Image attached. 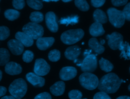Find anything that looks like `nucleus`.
<instances>
[{
	"mask_svg": "<svg viewBox=\"0 0 130 99\" xmlns=\"http://www.w3.org/2000/svg\"><path fill=\"white\" fill-rule=\"evenodd\" d=\"M121 79L115 73H108L102 77L99 82L98 89L107 93H113L119 89Z\"/></svg>",
	"mask_w": 130,
	"mask_h": 99,
	"instance_id": "obj_1",
	"label": "nucleus"
},
{
	"mask_svg": "<svg viewBox=\"0 0 130 99\" xmlns=\"http://www.w3.org/2000/svg\"><path fill=\"white\" fill-rule=\"evenodd\" d=\"M27 86L26 82L22 78L14 80L10 85L9 91L16 99H20L26 94Z\"/></svg>",
	"mask_w": 130,
	"mask_h": 99,
	"instance_id": "obj_2",
	"label": "nucleus"
},
{
	"mask_svg": "<svg viewBox=\"0 0 130 99\" xmlns=\"http://www.w3.org/2000/svg\"><path fill=\"white\" fill-rule=\"evenodd\" d=\"M84 35V31L82 29H70L63 32L60 36V39L64 44L72 45L81 40Z\"/></svg>",
	"mask_w": 130,
	"mask_h": 99,
	"instance_id": "obj_3",
	"label": "nucleus"
},
{
	"mask_svg": "<svg viewBox=\"0 0 130 99\" xmlns=\"http://www.w3.org/2000/svg\"><path fill=\"white\" fill-rule=\"evenodd\" d=\"M80 84L85 89L93 90L95 89L99 84V80L95 75L88 72L82 73L79 78Z\"/></svg>",
	"mask_w": 130,
	"mask_h": 99,
	"instance_id": "obj_4",
	"label": "nucleus"
},
{
	"mask_svg": "<svg viewBox=\"0 0 130 99\" xmlns=\"http://www.w3.org/2000/svg\"><path fill=\"white\" fill-rule=\"evenodd\" d=\"M109 20L115 27L120 28L125 22V16L122 11L118 10L114 8H110L107 10Z\"/></svg>",
	"mask_w": 130,
	"mask_h": 99,
	"instance_id": "obj_5",
	"label": "nucleus"
},
{
	"mask_svg": "<svg viewBox=\"0 0 130 99\" xmlns=\"http://www.w3.org/2000/svg\"><path fill=\"white\" fill-rule=\"evenodd\" d=\"M22 30L33 40H37L44 34L43 27L38 23L32 22L24 25L22 27Z\"/></svg>",
	"mask_w": 130,
	"mask_h": 99,
	"instance_id": "obj_6",
	"label": "nucleus"
},
{
	"mask_svg": "<svg viewBox=\"0 0 130 99\" xmlns=\"http://www.w3.org/2000/svg\"><path fill=\"white\" fill-rule=\"evenodd\" d=\"M80 66L81 70L84 72H93L97 67V58L96 55L90 54L86 56L81 62Z\"/></svg>",
	"mask_w": 130,
	"mask_h": 99,
	"instance_id": "obj_7",
	"label": "nucleus"
},
{
	"mask_svg": "<svg viewBox=\"0 0 130 99\" xmlns=\"http://www.w3.org/2000/svg\"><path fill=\"white\" fill-rule=\"evenodd\" d=\"M50 69V65L45 60L42 58L36 60L34 68L35 74L40 76H43L49 73Z\"/></svg>",
	"mask_w": 130,
	"mask_h": 99,
	"instance_id": "obj_8",
	"label": "nucleus"
},
{
	"mask_svg": "<svg viewBox=\"0 0 130 99\" xmlns=\"http://www.w3.org/2000/svg\"><path fill=\"white\" fill-rule=\"evenodd\" d=\"M106 38L108 40L109 46L113 50L119 49L120 45L123 42V39L122 36L117 32H114L111 35H107Z\"/></svg>",
	"mask_w": 130,
	"mask_h": 99,
	"instance_id": "obj_9",
	"label": "nucleus"
},
{
	"mask_svg": "<svg viewBox=\"0 0 130 99\" xmlns=\"http://www.w3.org/2000/svg\"><path fill=\"white\" fill-rule=\"evenodd\" d=\"M45 22L48 28L53 32L58 30V26L56 22V17L53 12H48L45 15Z\"/></svg>",
	"mask_w": 130,
	"mask_h": 99,
	"instance_id": "obj_10",
	"label": "nucleus"
},
{
	"mask_svg": "<svg viewBox=\"0 0 130 99\" xmlns=\"http://www.w3.org/2000/svg\"><path fill=\"white\" fill-rule=\"evenodd\" d=\"M77 71L73 67H65L62 68L59 72L60 78L63 81H68L73 79L77 75Z\"/></svg>",
	"mask_w": 130,
	"mask_h": 99,
	"instance_id": "obj_11",
	"label": "nucleus"
},
{
	"mask_svg": "<svg viewBox=\"0 0 130 99\" xmlns=\"http://www.w3.org/2000/svg\"><path fill=\"white\" fill-rule=\"evenodd\" d=\"M8 47L11 52L16 55L22 54L24 50V46L17 40L12 39L8 41Z\"/></svg>",
	"mask_w": 130,
	"mask_h": 99,
	"instance_id": "obj_12",
	"label": "nucleus"
},
{
	"mask_svg": "<svg viewBox=\"0 0 130 99\" xmlns=\"http://www.w3.org/2000/svg\"><path fill=\"white\" fill-rule=\"evenodd\" d=\"M27 80L36 87H42L45 84V79L35 73L29 72L26 75Z\"/></svg>",
	"mask_w": 130,
	"mask_h": 99,
	"instance_id": "obj_13",
	"label": "nucleus"
},
{
	"mask_svg": "<svg viewBox=\"0 0 130 99\" xmlns=\"http://www.w3.org/2000/svg\"><path fill=\"white\" fill-rule=\"evenodd\" d=\"M54 42V39L53 37H41L37 40L36 45L40 50H45L50 48Z\"/></svg>",
	"mask_w": 130,
	"mask_h": 99,
	"instance_id": "obj_14",
	"label": "nucleus"
},
{
	"mask_svg": "<svg viewBox=\"0 0 130 99\" xmlns=\"http://www.w3.org/2000/svg\"><path fill=\"white\" fill-rule=\"evenodd\" d=\"M5 72L11 75H18L20 74L22 72L21 66L14 61L8 62L5 67Z\"/></svg>",
	"mask_w": 130,
	"mask_h": 99,
	"instance_id": "obj_15",
	"label": "nucleus"
},
{
	"mask_svg": "<svg viewBox=\"0 0 130 99\" xmlns=\"http://www.w3.org/2000/svg\"><path fill=\"white\" fill-rule=\"evenodd\" d=\"M81 53L80 48L77 46H70L67 48L64 52L65 57L71 60H75Z\"/></svg>",
	"mask_w": 130,
	"mask_h": 99,
	"instance_id": "obj_16",
	"label": "nucleus"
},
{
	"mask_svg": "<svg viewBox=\"0 0 130 99\" xmlns=\"http://www.w3.org/2000/svg\"><path fill=\"white\" fill-rule=\"evenodd\" d=\"M15 37L16 39L18 40L24 46L30 47L34 43V40L24 32L18 31Z\"/></svg>",
	"mask_w": 130,
	"mask_h": 99,
	"instance_id": "obj_17",
	"label": "nucleus"
},
{
	"mask_svg": "<svg viewBox=\"0 0 130 99\" xmlns=\"http://www.w3.org/2000/svg\"><path fill=\"white\" fill-rule=\"evenodd\" d=\"M65 90V84L63 81H59L55 82L50 88V90L52 94L55 96L62 95Z\"/></svg>",
	"mask_w": 130,
	"mask_h": 99,
	"instance_id": "obj_18",
	"label": "nucleus"
},
{
	"mask_svg": "<svg viewBox=\"0 0 130 99\" xmlns=\"http://www.w3.org/2000/svg\"><path fill=\"white\" fill-rule=\"evenodd\" d=\"M89 33L93 37H98L102 36L105 33V30L102 24L99 22H94L89 27Z\"/></svg>",
	"mask_w": 130,
	"mask_h": 99,
	"instance_id": "obj_19",
	"label": "nucleus"
},
{
	"mask_svg": "<svg viewBox=\"0 0 130 99\" xmlns=\"http://www.w3.org/2000/svg\"><path fill=\"white\" fill-rule=\"evenodd\" d=\"M89 48L96 54H102L105 51L104 47L95 38H92L88 41Z\"/></svg>",
	"mask_w": 130,
	"mask_h": 99,
	"instance_id": "obj_20",
	"label": "nucleus"
},
{
	"mask_svg": "<svg viewBox=\"0 0 130 99\" xmlns=\"http://www.w3.org/2000/svg\"><path fill=\"white\" fill-rule=\"evenodd\" d=\"M121 53L120 56L125 59H130V45L126 42H122L120 45L119 49Z\"/></svg>",
	"mask_w": 130,
	"mask_h": 99,
	"instance_id": "obj_21",
	"label": "nucleus"
},
{
	"mask_svg": "<svg viewBox=\"0 0 130 99\" xmlns=\"http://www.w3.org/2000/svg\"><path fill=\"white\" fill-rule=\"evenodd\" d=\"M93 19L96 22H99L101 24L105 23L107 21V17L105 13L102 10L97 9L93 14Z\"/></svg>",
	"mask_w": 130,
	"mask_h": 99,
	"instance_id": "obj_22",
	"label": "nucleus"
},
{
	"mask_svg": "<svg viewBox=\"0 0 130 99\" xmlns=\"http://www.w3.org/2000/svg\"><path fill=\"white\" fill-rule=\"evenodd\" d=\"M99 64L102 70L107 73L111 72L113 69V65L112 63L104 58H101L99 60Z\"/></svg>",
	"mask_w": 130,
	"mask_h": 99,
	"instance_id": "obj_23",
	"label": "nucleus"
},
{
	"mask_svg": "<svg viewBox=\"0 0 130 99\" xmlns=\"http://www.w3.org/2000/svg\"><path fill=\"white\" fill-rule=\"evenodd\" d=\"M10 54L6 48H0V65H6L9 61Z\"/></svg>",
	"mask_w": 130,
	"mask_h": 99,
	"instance_id": "obj_24",
	"label": "nucleus"
},
{
	"mask_svg": "<svg viewBox=\"0 0 130 99\" xmlns=\"http://www.w3.org/2000/svg\"><path fill=\"white\" fill-rule=\"evenodd\" d=\"M4 15L7 19L11 21H13L19 17L20 13L16 10L8 9L5 11Z\"/></svg>",
	"mask_w": 130,
	"mask_h": 99,
	"instance_id": "obj_25",
	"label": "nucleus"
},
{
	"mask_svg": "<svg viewBox=\"0 0 130 99\" xmlns=\"http://www.w3.org/2000/svg\"><path fill=\"white\" fill-rule=\"evenodd\" d=\"M78 20L79 17L77 15H75L62 18L60 20L59 23L61 24H65L66 25H68L69 24L74 25L78 22Z\"/></svg>",
	"mask_w": 130,
	"mask_h": 99,
	"instance_id": "obj_26",
	"label": "nucleus"
},
{
	"mask_svg": "<svg viewBox=\"0 0 130 99\" xmlns=\"http://www.w3.org/2000/svg\"><path fill=\"white\" fill-rule=\"evenodd\" d=\"M29 19L32 22L39 23L41 22L43 20L44 16L41 12L35 11L30 14Z\"/></svg>",
	"mask_w": 130,
	"mask_h": 99,
	"instance_id": "obj_27",
	"label": "nucleus"
},
{
	"mask_svg": "<svg viewBox=\"0 0 130 99\" xmlns=\"http://www.w3.org/2000/svg\"><path fill=\"white\" fill-rule=\"evenodd\" d=\"M76 6L82 11H87L89 9V6L86 0H75Z\"/></svg>",
	"mask_w": 130,
	"mask_h": 99,
	"instance_id": "obj_28",
	"label": "nucleus"
},
{
	"mask_svg": "<svg viewBox=\"0 0 130 99\" xmlns=\"http://www.w3.org/2000/svg\"><path fill=\"white\" fill-rule=\"evenodd\" d=\"M26 2L29 7L35 10H40L43 7V4L40 0H26Z\"/></svg>",
	"mask_w": 130,
	"mask_h": 99,
	"instance_id": "obj_29",
	"label": "nucleus"
},
{
	"mask_svg": "<svg viewBox=\"0 0 130 99\" xmlns=\"http://www.w3.org/2000/svg\"><path fill=\"white\" fill-rule=\"evenodd\" d=\"M60 57V52L57 49H53L51 50L48 54L49 59L53 62L58 61Z\"/></svg>",
	"mask_w": 130,
	"mask_h": 99,
	"instance_id": "obj_30",
	"label": "nucleus"
},
{
	"mask_svg": "<svg viewBox=\"0 0 130 99\" xmlns=\"http://www.w3.org/2000/svg\"><path fill=\"white\" fill-rule=\"evenodd\" d=\"M10 35V30L6 26H0V40L3 41L7 39Z\"/></svg>",
	"mask_w": 130,
	"mask_h": 99,
	"instance_id": "obj_31",
	"label": "nucleus"
},
{
	"mask_svg": "<svg viewBox=\"0 0 130 99\" xmlns=\"http://www.w3.org/2000/svg\"><path fill=\"white\" fill-rule=\"evenodd\" d=\"M34 53L30 50H26L23 54L22 59L25 62H31L34 58Z\"/></svg>",
	"mask_w": 130,
	"mask_h": 99,
	"instance_id": "obj_32",
	"label": "nucleus"
},
{
	"mask_svg": "<svg viewBox=\"0 0 130 99\" xmlns=\"http://www.w3.org/2000/svg\"><path fill=\"white\" fill-rule=\"evenodd\" d=\"M68 96L70 99H81L82 97V94L78 90H72L69 92Z\"/></svg>",
	"mask_w": 130,
	"mask_h": 99,
	"instance_id": "obj_33",
	"label": "nucleus"
},
{
	"mask_svg": "<svg viewBox=\"0 0 130 99\" xmlns=\"http://www.w3.org/2000/svg\"><path fill=\"white\" fill-rule=\"evenodd\" d=\"M13 6L17 10H21L23 9L25 6L24 0H13Z\"/></svg>",
	"mask_w": 130,
	"mask_h": 99,
	"instance_id": "obj_34",
	"label": "nucleus"
},
{
	"mask_svg": "<svg viewBox=\"0 0 130 99\" xmlns=\"http://www.w3.org/2000/svg\"><path fill=\"white\" fill-rule=\"evenodd\" d=\"M93 99H111V98L107 93L100 91L94 94Z\"/></svg>",
	"mask_w": 130,
	"mask_h": 99,
	"instance_id": "obj_35",
	"label": "nucleus"
},
{
	"mask_svg": "<svg viewBox=\"0 0 130 99\" xmlns=\"http://www.w3.org/2000/svg\"><path fill=\"white\" fill-rule=\"evenodd\" d=\"M122 12L124 14L125 19L130 21V3L126 5Z\"/></svg>",
	"mask_w": 130,
	"mask_h": 99,
	"instance_id": "obj_36",
	"label": "nucleus"
},
{
	"mask_svg": "<svg viewBox=\"0 0 130 99\" xmlns=\"http://www.w3.org/2000/svg\"><path fill=\"white\" fill-rule=\"evenodd\" d=\"M34 99H51V96L48 92H44L37 95Z\"/></svg>",
	"mask_w": 130,
	"mask_h": 99,
	"instance_id": "obj_37",
	"label": "nucleus"
},
{
	"mask_svg": "<svg viewBox=\"0 0 130 99\" xmlns=\"http://www.w3.org/2000/svg\"><path fill=\"white\" fill-rule=\"evenodd\" d=\"M106 0H91V3L92 5L96 8H99L102 6Z\"/></svg>",
	"mask_w": 130,
	"mask_h": 99,
	"instance_id": "obj_38",
	"label": "nucleus"
},
{
	"mask_svg": "<svg viewBox=\"0 0 130 99\" xmlns=\"http://www.w3.org/2000/svg\"><path fill=\"white\" fill-rule=\"evenodd\" d=\"M128 0H111L112 4L116 7L121 6L125 5Z\"/></svg>",
	"mask_w": 130,
	"mask_h": 99,
	"instance_id": "obj_39",
	"label": "nucleus"
},
{
	"mask_svg": "<svg viewBox=\"0 0 130 99\" xmlns=\"http://www.w3.org/2000/svg\"><path fill=\"white\" fill-rule=\"evenodd\" d=\"M7 91V89L5 87L0 86V97L4 95Z\"/></svg>",
	"mask_w": 130,
	"mask_h": 99,
	"instance_id": "obj_40",
	"label": "nucleus"
},
{
	"mask_svg": "<svg viewBox=\"0 0 130 99\" xmlns=\"http://www.w3.org/2000/svg\"><path fill=\"white\" fill-rule=\"evenodd\" d=\"M91 52H92V50L91 49H90V50H86L84 51L83 55H84V56L85 57H86V56L89 55V54H90V53H91Z\"/></svg>",
	"mask_w": 130,
	"mask_h": 99,
	"instance_id": "obj_41",
	"label": "nucleus"
},
{
	"mask_svg": "<svg viewBox=\"0 0 130 99\" xmlns=\"http://www.w3.org/2000/svg\"><path fill=\"white\" fill-rule=\"evenodd\" d=\"M1 99H16L14 97H13L12 95H7L3 96L1 98Z\"/></svg>",
	"mask_w": 130,
	"mask_h": 99,
	"instance_id": "obj_42",
	"label": "nucleus"
},
{
	"mask_svg": "<svg viewBox=\"0 0 130 99\" xmlns=\"http://www.w3.org/2000/svg\"><path fill=\"white\" fill-rule=\"evenodd\" d=\"M116 99H130V96L124 95V96H120L118 97Z\"/></svg>",
	"mask_w": 130,
	"mask_h": 99,
	"instance_id": "obj_43",
	"label": "nucleus"
},
{
	"mask_svg": "<svg viewBox=\"0 0 130 99\" xmlns=\"http://www.w3.org/2000/svg\"><path fill=\"white\" fill-rule=\"evenodd\" d=\"M105 41L104 40H103V39H102V40H101L100 42V43L102 45H104V44H105Z\"/></svg>",
	"mask_w": 130,
	"mask_h": 99,
	"instance_id": "obj_44",
	"label": "nucleus"
},
{
	"mask_svg": "<svg viewBox=\"0 0 130 99\" xmlns=\"http://www.w3.org/2000/svg\"><path fill=\"white\" fill-rule=\"evenodd\" d=\"M43 1L44 2H50V1H52V2H57L59 0H43Z\"/></svg>",
	"mask_w": 130,
	"mask_h": 99,
	"instance_id": "obj_45",
	"label": "nucleus"
},
{
	"mask_svg": "<svg viewBox=\"0 0 130 99\" xmlns=\"http://www.w3.org/2000/svg\"><path fill=\"white\" fill-rule=\"evenodd\" d=\"M2 78V72L1 70H0V81L1 80Z\"/></svg>",
	"mask_w": 130,
	"mask_h": 99,
	"instance_id": "obj_46",
	"label": "nucleus"
},
{
	"mask_svg": "<svg viewBox=\"0 0 130 99\" xmlns=\"http://www.w3.org/2000/svg\"><path fill=\"white\" fill-rule=\"evenodd\" d=\"M63 2H69L70 1H71L72 0H62Z\"/></svg>",
	"mask_w": 130,
	"mask_h": 99,
	"instance_id": "obj_47",
	"label": "nucleus"
},
{
	"mask_svg": "<svg viewBox=\"0 0 130 99\" xmlns=\"http://www.w3.org/2000/svg\"><path fill=\"white\" fill-rule=\"evenodd\" d=\"M128 90L130 91V84L128 85Z\"/></svg>",
	"mask_w": 130,
	"mask_h": 99,
	"instance_id": "obj_48",
	"label": "nucleus"
},
{
	"mask_svg": "<svg viewBox=\"0 0 130 99\" xmlns=\"http://www.w3.org/2000/svg\"><path fill=\"white\" fill-rule=\"evenodd\" d=\"M129 72H130V67H129Z\"/></svg>",
	"mask_w": 130,
	"mask_h": 99,
	"instance_id": "obj_49",
	"label": "nucleus"
},
{
	"mask_svg": "<svg viewBox=\"0 0 130 99\" xmlns=\"http://www.w3.org/2000/svg\"><path fill=\"white\" fill-rule=\"evenodd\" d=\"M83 99H86V98H83Z\"/></svg>",
	"mask_w": 130,
	"mask_h": 99,
	"instance_id": "obj_50",
	"label": "nucleus"
},
{
	"mask_svg": "<svg viewBox=\"0 0 130 99\" xmlns=\"http://www.w3.org/2000/svg\"><path fill=\"white\" fill-rule=\"evenodd\" d=\"M0 1H1V0H0Z\"/></svg>",
	"mask_w": 130,
	"mask_h": 99,
	"instance_id": "obj_51",
	"label": "nucleus"
}]
</instances>
